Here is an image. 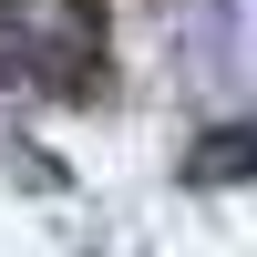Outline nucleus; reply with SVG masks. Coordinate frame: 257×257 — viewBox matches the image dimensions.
<instances>
[{"instance_id":"obj_1","label":"nucleus","mask_w":257,"mask_h":257,"mask_svg":"<svg viewBox=\"0 0 257 257\" xmlns=\"http://www.w3.org/2000/svg\"><path fill=\"white\" fill-rule=\"evenodd\" d=\"M185 175H196V185H247L257 175V123H216V134L185 155Z\"/></svg>"}]
</instances>
